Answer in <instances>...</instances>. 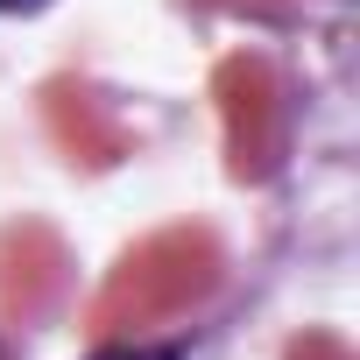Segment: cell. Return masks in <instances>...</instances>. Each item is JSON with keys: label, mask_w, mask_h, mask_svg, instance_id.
I'll list each match as a JSON object with an SVG mask.
<instances>
[{"label": "cell", "mask_w": 360, "mask_h": 360, "mask_svg": "<svg viewBox=\"0 0 360 360\" xmlns=\"http://www.w3.org/2000/svg\"><path fill=\"white\" fill-rule=\"evenodd\" d=\"M99 360H176V346H113Z\"/></svg>", "instance_id": "6da1fadb"}, {"label": "cell", "mask_w": 360, "mask_h": 360, "mask_svg": "<svg viewBox=\"0 0 360 360\" xmlns=\"http://www.w3.org/2000/svg\"><path fill=\"white\" fill-rule=\"evenodd\" d=\"M22 8H43V0H0V15H22Z\"/></svg>", "instance_id": "7a4b0ae2"}]
</instances>
